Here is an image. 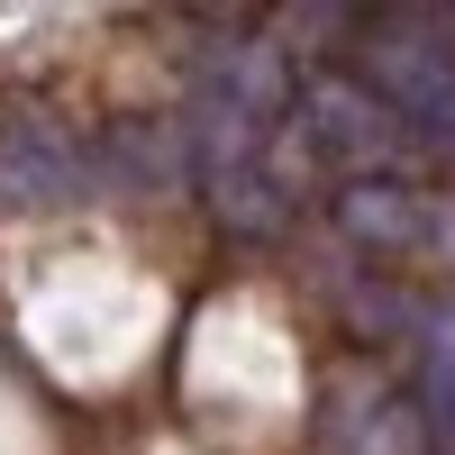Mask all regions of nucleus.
Segmentation results:
<instances>
[{
    "mask_svg": "<svg viewBox=\"0 0 455 455\" xmlns=\"http://www.w3.org/2000/svg\"><path fill=\"white\" fill-rule=\"evenodd\" d=\"M364 73L373 100L419 137V146H455V10H392L364 19Z\"/></svg>",
    "mask_w": 455,
    "mask_h": 455,
    "instance_id": "obj_1",
    "label": "nucleus"
},
{
    "mask_svg": "<svg viewBox=\"0 0 455 455\" xmlns=\"http://www.w3.org/2000/svg\"><path fill=\"white\" fill-rule=\"evenodd\" d=\"M300 146L328 156V164H355V182H373V164L392 156V109L364 83H319L300 100Z\"/></svg>",
    "mask_w": 455,
    "mask_h": 455,
    "instance_id": "obj_2",
    "label": "nucleus"
},
{
    "mask_svg": "<svg viewBox=\"0 0 455 455\" xmlns=\"http://www.w3.org/2000/svg\"><path fill=\"white\" fill-rule=\"evenodd\" d=\"M73 192H83V164H73V146L46 119H10L0 128V201L46 210V201H73Z\"/></svg>",
    "mask_w": 455,
    "mask_h": 455,
    "instance_id": "obj_3",
    "label": "nucleus"
},
{
    "mask_svg": "<svg viewBox=\"0 0 455 455\" xmlns=\"http://www.w3.org/2000/svg\"><path fill=\"white\" fill-rule=\"evenodd\" d=\"M337 219H347V237L373 246V255L419 246V192H401V182H347V192H337Z\"/></svg>",
    "mask_w": 455,
    "mask_h": 455,
    "instance_id": "obj_4",
    "label": "nucleus"
},
{
    "mask_svg": "<svg viewBox=\"0 0 455 455\" xmlns=\"http://www.w3.org/2000/svg\"><path fill=\"white\" fill-rule=\"evenodd\" d=\"M428 437L437 455H455V300L428 319Z\"/></svg>",
    "mask_w": 455,
    "mask_h": 455,
    "instance_id": "obj_5",
    "label": "nucleus"
}]
</instances>
